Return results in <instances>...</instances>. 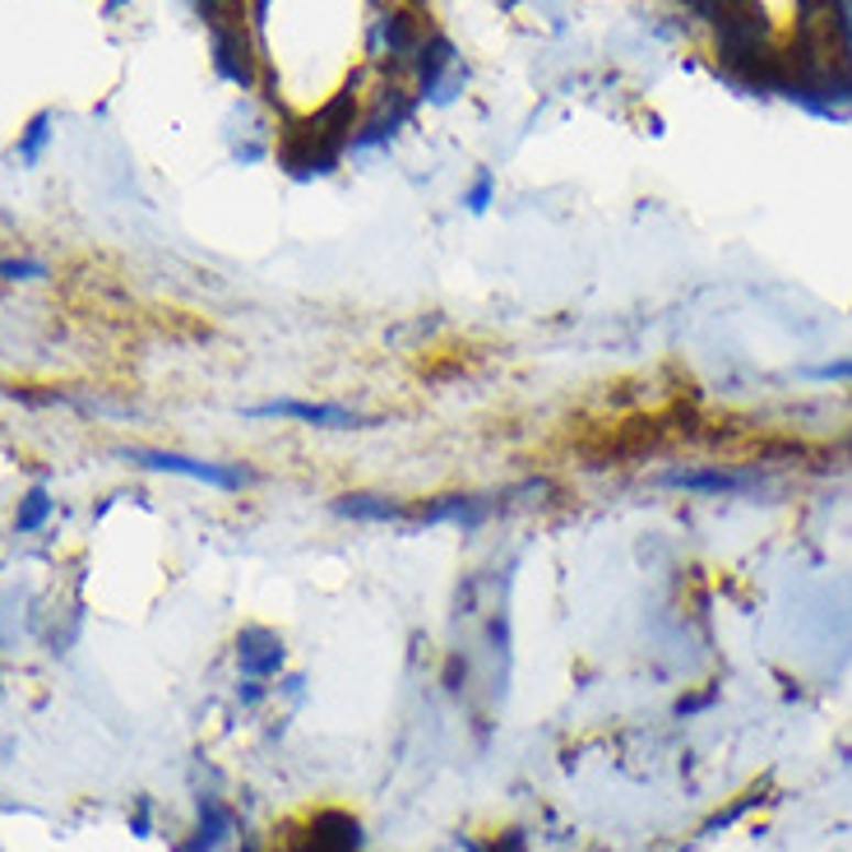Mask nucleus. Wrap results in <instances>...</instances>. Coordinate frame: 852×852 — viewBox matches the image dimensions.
Listing matches in <instances>:
<instances>
[{
    "label": "nucleus",
    "mask_w": 852,
    "mask_h": 852,
    "mask_svg": "<svg viewBox=\"0 0 852 852\" xmlns=\"http://www.w3.org/2000/svg\"><path fill=\"white\" fill-rule=\"evenodd\" d=\"M130 459L140 468H153V473H176V478H190V482H209L218 491H241L251 487L255 473L241 463H209V459H190V455H176V450H130Z\"/></svg>",
    "instance_id": "1"
},
{
    "label": "nucleus",
    "mask_w": 852,
    "mask_h": 852,
    "mask_svg": "<svg viewBox=\"0 0 852 852\" xmlns=\"http://www.w3.org/2000/svg\"><path fill=\"white\" fill-rule=\"evenodd\" d=\"M251 417H283V422H302V426H316V432H362L371 426V417L352 413V408H339V403H302V398H274V403H255L245 408Z\"/></svg>",
    "instance_id": "2"
},
{
    "label": "nucleus",
    "mask_w": 852,
    "mask_h": 852,
    "mask_svg": "<svg viewBox=\"0 0 852 852\" xmlns=\"http://www.w3.org/2000/svg\"><path fill=\"white\" fill-rule=\"evenodd\" d=\"M334 510L357 524H413V505H403L394 496H375V491H348V496L334 501Z\"/></svg>",
    "instance_id": "3"
},
{
    "label": "nucleus",
    "mask_w": 852,
    "mask_h": 852,
    "mask_svg": "<svg viewBox=\"0 0 852 852\" xmlns=\"http://www.w3.org/2000/svg\"><path fill=\"white\" fill-rule=\"evenodd\" d=\"M237 658H241V671L245 677H255V681H264V677H278V667H283V640L274 635V631H264V625H251L241 640H237Z\"/></svg>",
    "instance_id": "4"
},
{
    "label": "nucleus",
    "mask_w": 852,
    "mask_h": 852,
    "mask_svg": "<svg viewBox=\"0 0 852 852\" xmlns=\"http://www.w3.org/2000/svg\"><path fill=\"white\" fill-rule=\"evenodd\" d=\"M671 487L681 491H746L751 478L746 473H728V468H700V473H671Z\"/></svg>",
    "instance_id": "5"
},
{
    "label": "nucleus",
    "mask_w": 852,
    "mask_h": 852,
    "mask_svg": "<svg viewBox=\"0 0 852 852\" xmlns=\"http://www.w3.org/2000/svg\"><path fill=\"white\" fill-rule=\"evenodd\" d=\"M47 514H52V496L42 487H33L24 501H19V514H14V528L19 533H33V528H42L47 524Z\"/></svg>",
    "instance_id": "6"
},
{
    "label": "nucleus",
    "mask_w": 852,
    "mask_h": 852,
    "mask_svg": "<svg viewBox=\"0 0 852 852\" xmlns=\"http://www.w3.org/2000/svg\"><path fill=\"white\" fill-rule=\"evenodd\" d=\"M42 140H47V117H37V121L29 125V144H24V159H37Z\"/></svg>",
    "instance_id": "7"
},
{
    "label": "nucleus",
    "mask_w": 852,
    "mask_h": 852,
    "mask_svg": "<svg viewBox=\"0 0 852 852\" xmlns=\"http://www.w3.org/2000/svg\"><path fill=\"white\" fill-rule=\"evenodd\" d=\"M487 199H491V176H482V182L473 186V195H468V209H487Z\"/></svg>",
    "instance_id": "8"
},
{
    "label": "nucleus",
    "mask_w": 852,
    "mask_h": 852,
    "mask_svg": "<svg viewBox=\"0 0 852 852\" xmlns=\"http://www.w3.org/2000/svg\"><path fill=\"white\" fill-rule=\"evenodd\" d=\"M816 375H829V380H834V375H852V362H839V367H820Z\"/></svg>",
    "instance_id": "9"
}]
</instances>
